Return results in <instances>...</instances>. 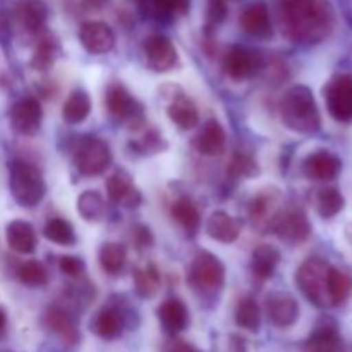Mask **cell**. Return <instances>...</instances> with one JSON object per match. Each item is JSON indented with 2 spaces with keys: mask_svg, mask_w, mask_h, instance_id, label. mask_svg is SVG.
Listing matches in <instances>:
<instances>
[{
  "mask_svg": "<svg viewBox=\"0 0 352 352\" xmlns=\"http://www.w3.org/2000/svg\"><path fill=\"white\" fill-rule=\"evenodd\" d=\"M41 323L48 332L55 333L67 346H76L81 339V333L76 327L74 318L60 306H50V308L45 309Z\"/></svg>",
  "mask_w": 352,
  "mask_h": 352,
  "instance_id": "15",
  "label": "cell"
},
{
  "mask_svg": "<svg viewBox=\"0 0 352 352\" xmlns=\"http://www.w3.org/2000/svg\"><path fill=\"white\" fill-rule=\"evenodd\" d=\"M280 263V251L270 244H260L254 248L253 256H251V272L260 280H268L274 277Z\"/></svg>",
  "mask_w": 352,
  "mask_h": 352,
  "instance_id": "25",
  "label": "cell"
},
{
  "mask_svg": "<svg viewBox=\"0 0 352 352\" xmlns=\"http://www.w3.org/2000/svg\"><path fill=\"white\" fill-rule=\"evenodd\" d=\"M346 236H347V239H349L351 244H352V223L346 229Z\"/></svg>",
  "mask_w": 352,
  "mask_h": 352,
  "instance_id": "49",
  "label": "cell"
},
{
  "mask_svg": "<svg viewBox=\"0 0 352 352\" xmlns=\"http://www.w3.org/2000/svg\"><path fill=\"white\" fill-rule=\"evenodd\" d=\"M282 122L294 133L315 134L322 127L318 105L311 89L305 85H296L285 91L280 100Z\"/></svg>",
  "mask_w": 352,
  "mask_h": 352,
  "instance_id": "2",
  "label": "cell"
},
{
  "mask_svg": "<svg viewBox=\"0 0 352 352\" xmlns=\"http://www.w3.org/2000/svg\"><path fill=\"white\" fill-rule=\"evenodd\" d=\"M236 323L239 329L248 330V332H258L261 325V309L256 299L243 298L236 308Z\"/></svg>",
  "mask_w": 352,
  "mask_h": 352,
  "instance_id": "34",
  "label": "cell"
},
{
  "mask_svg": "<svg viewBox=\"0 0 352 352\" xmlns=\"http://www.w3.org/2000/svg\"><path fill=\"white\" fill-rule=\"evenodd\" d=\"M332 265L318 256L308 258L296 274V284L301 289L305 298L318 308H330L329 272Z\"/></svg>",
  "mask_w": 352,
  "mask_h": 352,
  "instance_id": "4",
  "label": "cell"
},
{
  "mask_svg": "<svg viewBox=\"0 0 352 352\" xmlns=\"http://www.w3.org/2000/svg\"><path fill=\"white\" fill-rule=\"evenodd\" d=\"M263 67L265 58L261 52L243 47V45L232 47L223 57V71L236 81H248V79L256 78L263 71Z\"/></svg>",
  "mask_w": 352,
  "mask_h": 352,
  "instance_id": "8",
  "label": "cell"
},
{
  "mask_svg": "<svg viewBox=\"0 0 352 352\" xmlns=\"http://www.w3.org/2000/svg\"><path fill=\"white\" fill-rule=\"evenodd\" d=\"M160 352H198V351H196L195 346L186 342V340L177 339V337H172V339L165 340V342L162 344Z\"/></svg>",
  "mask_w": 352,
  "mask_h": 352,
  "instance_id": "46",
  "label": "cell"
},
{
  "mask_svg": "<svg viewBox=\"0 0 352 352\" xmlns=\"http://www.w3.org/2000/svg\"><path fill=\"white\" fill-rule=\"evenodd\" d=\"M168 119L175 124L181 129L189 131L192 127L198 126L199 122V112L196 109V105L192 103V100H189L188 96L179 95L172 100V103L167 109Z\"/></svg>",
  "mask_w": 352,
  "mask_h": 352,
  "instance_id": "27",
  "label": "cell"
},
{
  "mask_svg": "<svg viewBox=\"0 0 352 352\" xmlns=\"http://www.w3.org/2000/svg\"><path fill=\"white\" fill-rule=\"evenodd\" d=\"M157 316L160 320L162 327L168 336L175 337L184 332L189 325V309L181 299L170 298L162 302L157 309Z\"/></svg>",
  "mask_w": 352,
  "mask_h": 352,
  "instance_id": "20",
  "label": "cell"
},
{
  "mask_svg": "<svg viewBox=\"0 0 352 352\" xmlns=\"http://www.w3.org/2000/svg\"><path fill=\"white\" fill-rule=\"evenodd\" d=\"M107 195L116 205H122L126 208H138L141 205V192L134 186L133 179L126 170H117L107 179Z\"/></svg>",
  "mask_w": 352,
  "mask_h": 352,
  "instance_id": "16",
  "label": "cell"
},
{
  "mask_svg": "<svg viewBox=\"0 0 352 352\" xmlns=\"http://www.w3.org/2000/svg\"><path fill=\"white\" fill-rule=\"evenodd\" d=\"M14 17L28 33H40L48 17L47 3L43 0H16Z\"/></svg>",
  "mask_w": 352,
  "mask_h": 352,
  "instance_id": "19",
  "label": "cell"
},
{
  "mask_svg": "<svg viewBox=\"0 0 352 352\" xmlns=\"http://www.w3.org/2000/svg\"><path fill=\"white\" fill-rule=\"evenodd\" d=\"M6 325H7L6 311H3V309H0V332H2V330L6 329Z\"/></svg>",
  "mask_w": 352,
  "mask_h": 352,
  "instance_id": "48",
  "label": "cell"
},
{
  "mask_svg": "<svg viewBox=\"0 0 352 352\" xmlns=\"http://www.w3.org/2000/svg\"><path fill=\"white\" fill-rule=\"evenodd\" d=\"M76 170L85 177L102 175L112 164L110 146L98 136H85L78 141L72 153Z\"/></svg>",
  "mask_w": 352,
  "mask_h": 352,
  "instance_id": "5",
  "label": "cell"
},
{
  "mask_svg": "<svg viewBox=\"0 0 352 352\" xmlns=\"http://www.w3.org/2000/svg\"><path fill=\"white\" fill-rule=\"evenodd\" d=\"M100 267L105 274L119 275L124 270L127 261V251L119 243H107L98 251Z\"/></svg>",
  "mask_w": 352,
  "mask_h": 352,
  "instance_id": "32",
  "label": "cell"
},
{
  "mask_svg": "<svg viewBox=\"0 0 352 352\" xmlns=\"http://www.w3.org/2000/svg\"><path fill=\"white\" fill-rule=\"evenodd\" d=\"M302 352H342V342L333 327H320L306 340Z\"/></svg>",
  "mask_w": 352,
  "mask_h": 352,
  "instance_id": "30",
  "label": "cell"
},
{
  "mask_svg": "<svg viewBox=\"0 0 352 352\" xmlns=\"http://www.w3.org/2000/svg\"><path fill=\"white\" fill-rule=\"evenodd\" d=\"M329 294L332 306H340L352 296V275L349 272L330 267L329 272Z\"/></svg>",
  "mask_w": 352,
  "mask_h": 352,
  "instance_id": "31",
  "label": "cell"
},
{
  "mask_svg": "<svg viewBox=\"0 0 352 352\" xmlns=\"http://www.w3.org/2000/svg\"><path fill=\"white\" fill-rule=\"evenodd\" d=\"M278 19L284 36L294 43L313 45L333 30V9L327 0H282Z\"/></svg>",
  "mask_w": 352,
  "mask_h": 352,
  "instance_id": "1",
  "label": "cell"
},
{
  "mask_svg": "<svg viewBox=\"0 0 352 352\" xmlns=\"http://www.w3.org/2000/svg\"><path fill=\"white\" fill-rule=\"evenodd\" d=\"M227 143V134L222 124L215 119L206 120L203 129L199 131L198 136L195 140V148L198 153L205 155V157H217L223 151Z\"/></svg>",
  "mask_w": 352,
  "mask_h": 352,
  "instance_id": "22",
  "label": "cell"
},
{
  "mask_svg": "<svg viewBox=\"0 0 352 352\" xmlns=\"http://www.w3.org/2000/svg\"><path fill=\"white\" fill-rule=\"evenodd\" d=\"M41 119H43V109H41L40 102L36 98H33V96L17 100L10 107V126H12V129L16 133L23 134V136H33V134H36L41 126Z\"/></svg>",
  "mask_w": 352,
  "mask_h": 352,
  "instance_id": "12",
  "label": "cell"
},
{
  "mask_svg": "<svg viewBox=\"0 0 352 352\" xmlns=\"http://www.w3.org/2000/svg\"><path fill=\"white\" fill-rule=\"evenodd\" d=\"M58 57V43L52 36H43L38 41L36 48H34L33 58H31V65L36 71H47L54 65L55 58Z\"/></svg>",
  "mask_w": 352,
  "mask_h": 352,
  "instance_id": "38",
  "label": "cell"
},
{
  "mask_svg": "<svg viewBox=\"0 0 352 352\" xmlns=\"http://www.w3.org/2000/svg\"><path fill=\"white\" fill-rule=\"evenodd\" d=\"M105 105L112 119L124 124L127 129L134 131V133L140 131L141 127H144V124H146L143 105L120 82H116V85H112L107 89Z\"/></svg>",
  "mask_w": 352,
  "mask_h": 352,
  "instance_id": "6",
  "label": "cell"
},
{
  "mask_svg": "<svg viewBox=\"0 0 352 352\" xmlns=\"http://www.w3.org/2000/svg\"><path fill=\"white\" fill-rule=\"evenodd\" d=\"M91 112V98L82 89H76L69 95V98L62 107V117L67 124H81L88 119Z\"/></svg>",
  "mask_w": 352,
  "mask_h": 352,
  "instance_id": "29",
  "label": "cell"
},
{
  "mask_svg": "<svg viewBox=\"0 0 352 352\" xmlns=\"http://www.w3.org/2000/svg\"><path fill=\"white\" fill-rule=\"evenodd\" d=\"M172 219L186 230V232L192 234L198 230L199 223H201V215H199V210L196 206V203L192 201L188 196H182V198L175 199L172 203Z\"/></svg>",
  "mask_w": 352,
  "mask_h": 352,
  "instance_id": "28",
  "label": "cell"
},
{
  "mask_svg": "<svg viewBox=\"0 0 352 352\" xmlns=\"http://www.w3.org/2000/svg\"><path fill=\"white\" fill-rule=\"evenodd\" d=\"M141 9L148 16L158 21L174 19L177 16H184L189 10L191 0H138Z\"/></svg>",
  "mask_w": 352,
  "mask_h": 352,
  "instance_id": "26",
  "label": "cell"
},
{
  "mask_svg": "<svg viewBox=\"0 0 352 352\" xmlns=\"http://www.w3.org/2000/svg\"><path fill=\"white\" fill-rule=\"evenodd\" d=\"M270 227L278 239L287 244H301L311 236V223L301 208L278 210Z\"/></svg>",
  "mask_w": 352,
  "mask_h": 352,
  "instance_id": "9",
  "label": "cell"
},
{
  "mask_svg": "<svg viewBox=\"0 0 352 352\" xmlns=\"http://www.w3.org/2000/svg\"><path fill=\"white\" fill-rule=\"evenodd\" d=\"M78 212L79 215L85 220H88V222H98V220H102L103 217H105V199H103V196L100 195V192L88 189V191L79 195Z\"/></svg>",
  "mask_w": 352,
  "mask_h": 352,
  "instance_id": "35",
  "label": "cell"
},
{
  "mask_svg": "<svg viewBox=\"0 0 352 352\" xmlns=\"http://www.w3.org/2000/svg\"><path fill=\"white\" fill-rule=\"evenodd\" d=\"M325 102L329 113L339 122L352 120V74L333 76L325 86Z\"/></svg>",
  "mask_w": 352,
  "mask_h": 352,
  "instance_id": "10",
  "label": "cell"
},
{
  "mask_svg": "<svg viewBox=\"0 0 352 352\" xmlns=\"http://www.w3.org/2000/svg\"><path fill=\"white\" fill-rule=\"evenodd\" d=\"M43 236L50 243L58 244V246H74L76 232L74 227L64 219H50L43 227Z\"/></svg>",
  "mask_w": 352,
  "mask_h": 352,
  "instance_id": "36",
  "label": "cell"
},
{
  "mask_svg": "<svg viewBox=\"0 0 352 352\" xmlns=\"http://www.w3.org/2000/svg\"><path fill=\"white\" fill-rule=\"evenodd\" d=\"M344 208V196L340 195L339 189L325 188L320 189L316 195V210L323 219H332L337 213L342 212Z\"/></svg>",
  "mask_w": 352,
  "mask_h": 352,
  "instance_id": "39",
  "label": "cell"
},
{
  "mask_svg": "<svg viewBox=\"0 0 352 352\" xmlns=\"http://www.w3.org/2000/svg\"><path fill=\"white\" fill-rule=\"evenodd\" d=\"M146 65L155 72H168L177 65L179 55L174 43L164 34H150L143 41Z\"/></svg>",
  "mask_w": 352,
  "mask_h": 352,
  "instance_id": "11",
  "label": "cell"
},
{
  "mask_svg": "<svg viewBox=\"0 0 352 352\" xmlns=\"http://www.w3.org/2000/svg\"><path fill=\"white\" fill-rule=\"evenodd\" d=\"M0 352H10V351H0Z\"/></svg>",
  "mask_w": 352,
  "mask_h": 352,
  "instance_id": "50",
  "label": "cell"
},
{
  "mask_svg": "<svg viewBox=\"0 0 352 352\" xmlns=\"http://www.w3.org/2000/svg\"><path fill=\"white\" fill-rule=\"evenodd\" d=\"M274 205H275L274 196H270L268 192H263V195L256 196V198L251 201V206H250L251 219H253L256 223L267 222L268 226H272V222H274L272 219H275L278 213V212H274Z\"/></svg>",
  "mask_w": 352,
  "mask_h": 352,
  "instance_id": "41",
  "label": "cell"
},
{
  "mask_svg": "<svg viewBox=\"0 0 352 352\" xmlns=\"http://www.w3.org/2000/svg\"><path fill=\"white\" fill-rule=\"evenodd\" d=\"M9 189L12 198L24 208H33L47 192L43 174L26 160H14L9 165Z\"/></svg>",
  "mask_w": 352,
  "mask_h": 352,
  "instance_id": "3",
  "label": "cell"
},
{
  "mask_svg": "<svg viewBox=\"0 0 352 352\" xmlns=\"http://www.w3.org/2000/svg\"><path fill=\"white\" fill-rule=\"evenodd\" d=\"M188 282L201 292H215L226 282V268L215 254L199 251L189 267Z\"/></svg>",
  "mask_w": 352,
  "mask_h": 352,
  "instance_id": "7",
  "label": "cell"
},
{
  "mask_svg": "<svg viewBox=\"0 0 352 352\" xmlns=\"http://www.w3.org/2000/svg\"><path fill=\"white\" fill-rule=\"evenodd\" d=\"M131 146L134 148L133 151L140 155H153L158 153V151H164L167 143H165L164 138H162V134L157 129H150L144 133V136L140 141H133Z\"/></svg>",
  "mask_w": 352,
  "mask_h": 352,
  "instance_id": "42",
  "label": "cell"
},
{
  "mask_svg": "<svg viewBox=\"0 0 352 352\" xmlns=\"http://www.w3.org/2000/svg\"><path fill=\"white\" fill-rule=\"evenodd\" d=\"M126 327V315L117 306H105L95 315L91 330L103 340H116L122 336Z\"/></svg>",
  "mask_w": 352,
  "mask_h": 352,
  "instance_id": "21",
  "label": "cell"
},
{
  "mask_svg": "<svg viewBox=\"0 0 352 352\" xmlns=\"http://www.w3.org/2000/svg\"><path fill=\"white\" fill-rule=\"evenodd\" d=\"M7 244L19 254H31L38 246V237L33 226L24 220H12L6 229Z\"/></svg>",
  "mask_w": 352,
  "mask_h": 352,
  "instance_id": "23",
  "label": "cell"
},
{
  "mask_svg": "<svg viewBox=\"0 0 352 352\" xmlns=\"http://www.w3.org/2000/svg\"><path fill=\"white\" fill-rule=\"evenodd\" d=\"M239 26L244 33L250 36L267 40L274 34V24H272L268 7L263 2H254L248 6L239 16Z\"/></svg>",
  "mask_w": 352,
  "mask_h": 352,
  "instance_id": "18",
  "label": "cell"
},
{
  "mask_svg": "<svg viewBox=\"0 0 352 352\" xmlns=\"http://www.w3.org/2000/svg\"><path fill=\"white\" fill-rule=\"evenodd\" d=\"M133 282L134 289H136V294L140 298H153L158 292V289H160V272H158V268L155 265H148L144 268H134Z\"/></svg>",
  "mask_w": 352,
  "mask_h": 352,
  "instance_id": "33",
  "label": "cell"
},
{
  "mask_svg": "<svg viewBox=\"0 0 352 352\" xmlns=\"http://www.w3.org/2000/svg\"><path fill=\"white\" fill-rule=\"evenodd\" d=\"M79 41L82 48L93 55L109 54L116 45V33L112 28L100 21H88L79 28Z\"/></svg>",
  "mask_w": 352,
  "mask_h": 352,
  "instance_id": "14",
  "label": "cell"
},
{
  "mask_svg": "<svg viewBox=\"0 0 352 352\" xmlns=\"http://www.w3.org/2000/svg\"><path fill=\"white\" fill-rule=\"evenodd\" d=\"M265 313L272 325L278 329H287L298 322L299 305L294 296L287 292H272L265 301Z\"/></svg>",
  "mask_w": 352,
  "mask_h": 352,
  "instance_id": "13",
  "label": "cell"
},
{
  "mask_svg": "<svg viewBox=\"0 0 352 352\" xmlns=\"http://www.w3.org/2000/svg\"><path fill=\"white\" fill-rule=\"evenodd\" d=\"M17 278L26 287H43L48 284V270L43 263L36 260L24 261L16 270Z\"/></svg>",
  "mask_w": 352,
  "mask_h": 352,
  "instance_id": "37",
  "label": "cell"
},
{
  "mask_svg": "<svg viewBox=\"0 0 352 352\" xmlns=\"http://www.w3.org/2000/svg\"><path fill=\"white\" fill-rule=\"evenodd\" d=\"M206 234L219 243H236L241 236V223L229 213L215 212L210 215L208 222H206Z\"/></svg>",
  "mask_w": 352,
  "mask_h": 352,
  "instance_id": "24",
  "label": "cell"
},
{
  "mask_svg": "<svg viewBox=\"0 0 352 352\" xmlns=\"http://www.w3.org/2000/svg\"><path fill=\"white\" fill-rule=\"evenodd\" d=\"M85 2L91 7H102V6H105L109 0H85Z\"/></svg>",
  "mask_w": 352,
  "mask_h": 352,
  "instance_id": "47",
  "label": "cell"
},
{
  "mask_svg": "<svg viewBox=\"0 0 352 352\" xmlns=\"http://www.w3.org/2000/svg\"><path fill=\"white\" fill-rule=\"evenodd\" d=\"M342 170V162L337 155L327 150H320L306 157L302 162V174L311 181H330Z\"/></svg>",
  "mask_w": 352,
  "mask_h": 352,
  "instance_id": "17",
  "label": "cell"
},
{
  "mask_svg": "<svg viewBox=\"0 0 352 352\" xmlns=\"http://www.w3.org/2000/svg\"><path fill=\"white\" fill-rule=\"evenodd\" d=\"M258 172H260V167L254 158L246 153H234L227 167V174L232 179H253L256 177Z\"/></svg>",
  "mask_w": 352,
  "mask_h": 352,
  "instance_id": "40",
  "label": "cell"
},
{
  "mask_svg": "<svg viewBox=\"0 0 352 352\" xmlns=\"http://www.w3.org/2000/svg\"><path fill=\"white\" fill-rule=\"evenodd\" d=\"M58 268L64 275L71 278H79L86 270V265L81 258L78 256H62L58 261Z\"/></svg>",
  "mask_w": 352,
  "mask_h": 352,
  "instance_id": "43",
  "label": "cell"
},
{
  "mask_svg": "<svg viewBox=\"0 0 352 352\" xmlns=\"http://www.w3.org/2000/svg\"><path fill=\"white\" fill-rule=\"evenodd\" d=\"M133 243L138 250L150 248L153 244V234L146 226H134L133 227Z\"/></svg>",
  "mask_w": 352,
  "mask_h": 352,
  "instance_id": "44",
  "label": "cell"
},
{
  "mask_svg": "<svg viewBox=\"0 0 352 352\" xmlns=\"http://www.w3.org/2000/svg\"><path fill=\"white\" fill-rule=\"evenodd\" d=\"M227 17V7L222 0H212L208 7V23L212 26H217V24L222 23Z\"/></svg>",
  "mask_w": 352,
  "mask_h": 352,
  "instance_id": "45",
  "label": "cell"
}]
</instances>
